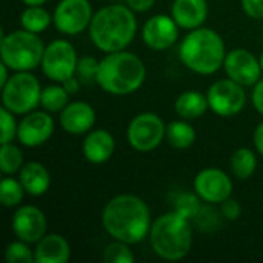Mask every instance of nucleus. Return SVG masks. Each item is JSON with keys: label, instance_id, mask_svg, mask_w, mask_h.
<instances>
[{"label": "nucleus", "instance_id": "0eeeda50", "mask_svg": "<svg viewBox=\"0 0 263 263\" xmlns=\"http://www.w3.org/2000/svg\"><path fill=\"white\" fill-rule=\"evenodd\" d=\"M2 102L12 114H28L40 105L42 88L29 71H18L2 86Z\"/></svg>", "mask_w": 263, "mask_h": 263}, {"label": "nucleus", "instance_id": "39448f33", "mask_svg": "<svg viewBox=\"0 0 263 263\" xmlns=\"http://www.w3.org/2000/svg\"><path fill=\"white\" fill-rule=\"evenodd\" d=\"M153 251L165 260L183 259L193 247V228L190 219L176 211L156 219L149 230Z\"/></svg>", "mask_w": 263, "mask_h": 263}, {"label": "nucleus", "instance_id": "6ab92c4d", "mask_svg": "<svg viewBox=\"0 0 263 263\" xmlns=\"http://www.w3.org/2000/svg\"><path fill=\"white\" fill-rule=\"evenodd\" d=\"M171 15L180 28L196 29L206 20L208 3L206 0H174Z\"/></svg>", "mask_w": 263, "mask_h": 263}, {"label": "nucleus", "instance_id": "b1692460", "mask_svg": "<svg viewBox=\"0 0 263 263\" xmlns=\"http://www.w3.org/2000/svg\"><path fill=\"white\" fill-rule=\"evenodd\" d=\"M52 22V15L40 6H28L20 15V25L23 29L40 34L43 32Z\"/></svg>", "mask_w": 263, "mask_h": 263}, {"label": "nucleus", "instance_id": "58836bf2", "mask_svg": "<svg viewBox=\"0 0 263 263\" xmlns=\"http://www.w3.org/2000/svg\"><path fill=\"white\" fill-rule=\"evenodd\" d=\"M253 140H254V146L256 149L259 151V154L263 156V122L256 128L254 131V136H253Z\"/></svg>", "mask_w": 263, "mask_h": 263}, {"label": "nucleus", "instance_id": "423d86ee", "mask_svg": "<svg viewBox=\"0 0 263 263\" xmlns=\"http://www.w3.org/2000/svg\"><path fill=\"white\" fill-rule=\"evenodd\" d=\"M45 46L39 34L20 29L8 35L2 31L0 55L11 71H32L42 63Z\"/></svg>", "mask_w": 263, "mask_h": 263}, {"label": "nucleus", "instance_id": "cd10ccee", "mask_svg": "<svg viewBox=\"0 0 263 263\" xmlns=\"http://www.w3.org/2000/svg\"><path fill=\"white\" fill-rule=\"evenodd\" d=\"M23 166V153L12 143L2 145L0 149V170L3 174H14Z\"/></svg>", "mask_w": 263, "mask_h": 263}, {"label": "nucleus", "instance_id": "7c9ffc66", "mask_svg": "<svg viewBox=\"0 0 263 263\" xmlns=\"http://www.w3.org/2000/svg\"><path fill=\"white\" fill-rule=\"evenodd\" d=\"M5 259L8 263H32L34 259V251L29 250L28 243L20 240V242H12L6 247L5 251Z\"/></svg>", "mask_w": 263, "mask_h": 263}, {"label": "nucleus", "instance_id": "ddd939ff", "mask_svg": "<svg viewBox=\"0 0 263 263\" xmlns=\"http://www.w3.org/2000/svg\"><path fill=\"white\" fill-rule=\"evenodd\" d=\"M194 191L206 203H222L231 197L233 182L222 170L206 168L196 176Z\"/></svg>", "mask_w": 263, "mask_h": 263}, {"label": "nucleus", "instance_id": "5701e85b", "mask_svg": "<svg viewBox=\"0 0 263 263\" xmlns=\"http://www.w3.org/2000/svg\"><path fill=\"white\" fill-rule=\"evenodd\" d=\"M170 146L176 149H186L196 142V129L193 125H190L186 120H174L166 125V134H165Z\"/></svg>", "mask_w": 263, "mask_h": 263}, {"label": "nucleus", "instance_id": "f704fd0d", "mask_svg": "<svg viewBox=\"0 0 263 263\" xmlns=\"http://www.w3.org/2000/svg\"><path fill=\"white\" fill-rule=\"evenodd\" d=\"M242 8L251 18H263V0H242Z\"/></svg>", "mask_w": 263, "mask_h": 263}, {"label": "nucleus", "instance_id": "4be33fe9", "mask_svg": "<svg viewBox=\"0 0 263 263\" xmlns=\"http://www.w3.org/2000/svg\"><path fill=\"white\" fill-rule=\"evenodd\" d=\"M176 112L185 119V120H194L202 117L206 109L210 108L208 97L199 91H185L182 92L176 103H174Z\"/></svg>", "mask_w": 263, "mask_h": 263}, {"label": "nucleus", "instance_id": "e433bc0d", "mask_svg": "<svg viewBox=\"0 0 263 263\" xmlns=\"http://www.w3.org/2000/svg\"><path fill=\"white\" fill-rule=\"evenodd\" d=\"M126 3L133 11L145 12V11H149L154 6L156 0H126Z\"/></svg>", "mask_w": 263, "mask_h": 263}, {"label": "nucleus", "instance_id": "dca6fc26", "mask_svg": "<svg viewBox=\"0 0 263 263\" xmlns=\"http://www.w3.org/2000/svg\"><path fill=\"white\" fill-rule=\"evenodd\" d=\"M54 133V120L45 111H31L22 119L17 129V139L28 148H35L49 140Z\"/></svg>", "mask_w": 263, "mask_h": 263}, {"label": "nucleus", "instance_id": "ea45409f", "mask_svg": "<svg viewBox=\"0 0 263 263\" xmlns=\"http://www.w3.org/2000/svg\"><path fill=\"white\" fill-rule=\"evenodd\" d=\"M8 66L2 62V65H0V72H2V77H0V86H3L8 80H9V76H8Z\"/></svg>", "mask_w": 263, "mask_h": 263}, {"label": "nucleus", "instance_id": "f8f14e48", "mask_svg": "<svg viewBox=\"0 0 263 263\" xmlns=\"http://www.w3.org/2000/svg\"><path fill=\"white\" fill-rule=\"evenodd\" d=\"M223 68L230 79L243 86H254L262 76L260 60L251 51L243 48L227 52Z\"/></svg>", "mask_w": 263, "mask_h": 263}, {"label": "nucleus", "instance_id": "7ed1b4c3", "mask_svg": "<svg viewBox=\"0 0 263 263\" xmlns=\"http://www.w3.org/2000/svg\"><path fill=\"white\" fill-rule=\"evenodd\" d=\"M146 68L140 57L128 51L109 52L100 60L96 83L108 94L128 96L145 82Z\"/></svg>", "mask_w": 263, "mask_h": 263}, {"label": "nucleus", "instance_id": "c9c22d12", "mask_svg": "<svg viewBox=\"0 0 263 263\" xmlns=\"http://www.w3.org/2000/svg\"><path fill=\"white\" fill-rule=\"evenodd\" d=\"M253 105H254V108L263 116V79H260V80L254 85V91H253Z\"/></svg>", "mask_w": 263, "mask_h": 263}, {"label": "nucleus", "instance_id": "a878e982", "mask_svg": "<svg viewBox=\"0 0 263 263\" xmlns=\"http://www.w3.org/2000/svg\"><path fill=\"white\" fill-rule=\"evenodd\" d=\"M69 103V94L68 91L59 85H49L42 89L40 105L48 112H60L66 105Z\"/></svg>", "mask_w": 263, "mask_h": 263}, {"label": "nucleus", "instance_id": "473e14b6", "mask_svg": "<svg viewBox=\"0 0 263 263\" xmlns=\"http://www.w3.org/2000/svg\"><path fill=\"white\" fill-rule=\"evenodd\" d=\"M99 65L100 62L96 60L94 57H82L79 59V63H77V76H79V80L83 82V83H91V82H96V77H97V71H99Z\"/></svg>", "mask_w": 263, "mask_h": 263}, {"label": "nucleus", "instance_id": "f03ea898", "mask_svg": "<svg viewBox=\"0 0 263 263\" xmlns=\"http://www.w3.org/2000/svg\"><path fill=\"white\" fill-rule=\"evenodd\" d=\"M88 29L94 46L109 54L129 46L137 32V20L129 6L109 5L92 15Z\"/></svg>", "mask_w": 263, "mask_h": 263}, {"label": "nucleus", "instance_id": "f257e3e1", "mask_svg": "<svg viewBox=\"0 0 263 263\" xmlns=\"http://www.w3.org/2000/svg\"><path fill=\"white\" fill-rule=\"evenodd\" d=\"M102 223L111 237L128 245L142 242L153 225L148 205L134 194L112 197L103 208Z\"/></svg>", "mask_w": 263, "mask_h": 263}, {"label": "nucleus", "instance_id": "f3484780", "mask_svg": "<svg viewBox=\"0 0 263 263\" xmlns=\"http://www.w3.org/2000/svg\"><path fill=\"white\" fill-rule=\"evenodd\" d=\"M96 123V111L94 108L82 100L68 103L60 111V125L69 134H85L91 131Z\"/></svg>", "mask_w": 263, "mask_h": 263}, {"label": "nucleus", "instance_id": "9b49d317", "mask_svg": "<svg viewBox=\"0 0 263 263\" xmlns=\"http://www.w3.org/2000/svg\"><path fill=\"white\" fill-rule=\"evenodd\" d=\"M92 15L89 0H62L54 9L52 22L59 32L77 35L89 28Z\"/></svg>", "mask_w": 263, "mask_h": 263}, {"label": "nucleus", "instance_id": "bb28decb", "mask_svg": "<svg viewBox=\"0 0 263 263\" xmlns=\"http://www.w3.org/2000/svg\"><path fill=\"white\" fill-rule=\"evenodd\" d=\"M25 188L20 180L12 177H5L0 183V202L6 208H12L22 203L25 196Z\"/></svg>", "mask_w": 263, "mask_h": 263}, {"label": "nucleus", "instance_id": "aec40b11", "mask_svg": "<svg viewBox=\"0 0 263 263\" xmlns=\"http://www.w3.org/2000/svg\"><path fill=\"white\" fill-rule=\"evenodd\" d=\"M69 257V243L60 234H45L34 250V259L37 263H66Z\"/></svg>", "mask_w": 263, "mask_h": 263}, {"label": "nucleus", "instance_id": "6e6552de", "mask_svg": "<svg viewBox=\"0 0 263 263\" xmlns=\"http://www.w3.org/2000/svg\"><path fill=\"white\" fill-rule=\"evenodd\" d=\"M77 51L68 40L57 39L51 42L43 52L42 69L43 74L59 83H63L66 79L72 77L77 71Z\"/></svg>", "mask_w": 263, "mask_h": 263}, {"label": "nucleus", "instance_id": "2f4dec72", "mask_svg": "<svg viewBox=\"0 0 263 263\" xmlns=\"http://www.w3.org/2000/svg\"><path fill=\"white\" fill-rule=\"evenodd\" d=\"M0 122H2V139L0 143H12L14 137H17V129L18 125L15 123V119L12 116V112L9 109H6L5 106L0 109Z\"/></svg>", "mask_w": 263, "mask_h": 263}, {"label": "nucleus", "instance_id": "2eb2a0df", "mask_svg": "<svg viewBox=\"0 0 263 263\" xmlns=\"http://www.w3.org/2000/svg\"><path fill=\"white\" fill-rule=\"evenodd\" d=\"M46 225L43 211L34 205L20 206L12 216V231L26 243H37L46 234Z\"/></svg>", "mask_w": 263, "mask_h": 263}, {"label": "nucleus", "instance_id": "a211bd4d", "mask_svg": "<svg viewBox=\"0 0 263 263\" xmlns=\"http://www.w3.org/2000/svg\"><path fill=\"white\" fill-rule=\"evenodd\" d=\"M116 148V142L111 133L106 129L89 131L82 143V153L85 159L94 165H102L111 159Z\"/></svg>", "mask_w": 263, "mask_h": 263}, {"label": "nucleus", "instance_id": "4468645a", "mask_svg": "<svg viewBox=\"0 0 263 263\" xmlns=\"http://www.w3.org/2000/svg\"><path fill=\"white\" fill-rule=\"evenodd\" d=\"M179 25L173 15L157 14L148 18L142 29V39L146 46L156 51L171 48L179 39Z\"/></svg>", "mask_w": 263, "mask_h": 263}, {"label": "nucleus", "instance_id": "4c0bfd02", "mask_svg": "<svg viewBox=\"0 0 263 263\" xmlns=\"http://www.w3.org/2000/svg\"><path fill=\"white\" fill-rule=\"evenodd\" d=\"M80 83H82V82L72 76V77L66 79L62 85H63V88L68 91V94L71 96V94H77V92H79V89H80Z\"/></svg>", "mask_w": 263, "mask_h": 263}, {"label": "nucleus", "instance_id": "72a5a7b5", "mask_svg": "<svg viewBox=\"0 0 263 263\" xmlns=\"http://www.w3.org/2000/svg\"><path fill=\"white\" fill-rule=\"evenodd\" d=\"M222 216L225 217V219H228V220H236V219H239L240 217V214H242V208H240V205H239V202L237 200H234V199H227L225 202H222Z\"/></svg>", "mask_w": 263, "mask_h": 263}, {"label": "nucleus", "instance_id": "412c9836", "mask_svg": "<svg viewBox=\"0 0 263 263\" xmlns=\"http://www.w3.org/2000/svg\"><path fill=\"white\" fill-rule=\"evenodd\" d=\"M18 180L31 196H43L51 185L49 171L39 162H28L22 166Z\"/></svg>", "mask_w": 263, "mask_h": 263}, {"label": "nucleus", "instance_id": "79ce46f5", "mask_svg": "<svg viewBox=\"0 0 263 263\" xmlns=\"http://www.w3.org/2000/svg\"><path fill=\"white\" fill-rule=\"evenodd\" d=\"M259 60H260V66H262V71H263V54L260 55V59H259Z\"/></svg>", "mask_w": 263, "mask_h": 263}, {"label": "nucleus", "instance_id": "a19ab883", "mask_svg": "<svg viewBox=\"0 0 263 263\" xmlns=\"http://www.w3.org/2000/svg\"><path fill=\"white\" fill-rule=\"evenodd\" d=\"M46 0H23V3L25 5H28V6H40V5H43Z\"/></svg>", "mask_w": 263, "mask_h": 263}, {"label": "nucleus", "instance_id": "1a4fd4ad", "mask_svg": "<svg viewBox=\"0 0 263 263\" xmlns=\"http://www.w3.org/2000/svg\"><path fill=\"white\" fill-rule=\"evenodd\" d=\"M166 134V125L154 112H142L136 116L126 131L129 145L139 153L156 149Z\"/></svg>", "mask_w": 263, "mask_h": 263}, {"label": "nucleus", "instance_id": "9d476101", "mask_svg": "<svg viewBox=\"0 0 263 263\" xmlns=\"http://www.w3.org/2000/svg\"><path fill=\"white\" fill-rule=\"evenodd\" d=\"M206 97L213 112L222 117L237 116L247 103V92L243 85L234 82L230 77L214 82L210 86Z\"/></svg>", "mask_w": 263, "mask_h": 263}, {"label": "nucleus", "instance_id": "c85d7f7f", "mask_svg": "<svg viewBox=\"0 0 263 263\" xmlns=\"http://www.w3.org/2000/svg\"><path fill=\"white\" fill-rule=\"evenodd\" d=\"M199 196L197 193L193 194V193H182L176 200H174V208L173 211H176L177 214L193 220L197 217V214L200 213L202 206H200V202H199Z\"/></svg>", "mask_w": 263, "mask_h": 263}, {"label": "nucleus", "instance_id": "c756f323", "mask_svg": "<svg viewBox=\"0 0 263 263\" xmlns=\"http://www.w3.org/2000/svg\"><path fill=\"white\" fill-rule=\"evenodd\" d=\"M103 260L106 263H133L134 254L129 250V245L120 240L109 243L103 251Z\"/></svg>", "mask_w": 263, "mask_h": 263}, {"label": "nucleus", "instance_id": "20e7f679", "mask_svg": "<svg viewBox=\"0 0 263 263\" xmlns=\"http://www.w3.org/2000/svg\"><path fill=\"white\" fill-rule=\"evenodd\" d=\"M179 55L182 63L193 72L210 76L223 66L227 51L219 32L210 28H196L182 40Z\"/></svg>", "mask_w": 263, "mask_h": 263}, {"label": "nucleus", "instance_id": "393cba45", "mask_svg": "<svg viewBox=\"0 0 263 263\" xmlns=\"http://www.w3.org/2000/svg\"><path fill=\"white\" fill-rule=\"evenodd\" d=\"M257 168V157L250 148H239L231 156V171L233 174L240 179H250Z\"/></svg>", "mask_w": 263, "mask_h": 263}]
</instances>
